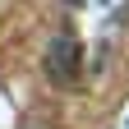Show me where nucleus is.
<instances>
[{"label": "nucleus", "instance_id": "nucleus-1", "mask_svg": "<svg viewBox=\"0 0 129 129\" xmlns=\"http://www.w3.org/2000/svg\"><path fill=\"white\" fill-rule=\"evenodd\" d=\"M78 60H83V51H78V42L69 32L51 37V46H46V74H51L55 83H74L78 78Z\"/></svg>", "mask_w": 129, "mask_h": 129}]
</instances>
